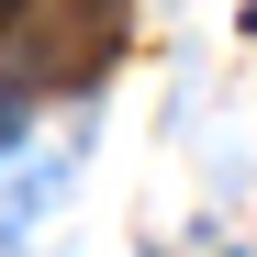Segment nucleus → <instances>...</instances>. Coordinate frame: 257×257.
Returning <instances> with one entry per match:
<instances>
[{
  "instance_id": "nucleus-2",
  "label": "nucleus",
  "mask_w": 257,
  "mask_h": 257,
  "mask_svg": "<svg viewBox=\"0 0 257 257\" xmlns=\"http://www.w3.org/2000/svg\"><path fill=\"white\" fill-rule=\"evenodd\" d=\"M12 23H23V0H0V34H12Z\"/></svg>"
},
{
  "instance_id": "nucleus-1",
  "label": "nucleus",
  "mask_w": 257,
  "mask_h": 257,
  "mask_svg": "<svg viewBox=\"0 0 257 257\" xmlns=\"http://www.w3.org/2000/svg\"><path fill=\"white\" fill-rule=\"evenodd\" d=\"M112 56H123V0H34L23 90H90Z\"/></svg>"
}]
</instances>
